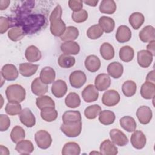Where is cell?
<instances>
[{
    "label": "cell",
    "mask_w": 155,
    "mask_h": 155,
    "mask_svg": "<svg viewBox=\"0 0 155 155\" xmlns=\"http://www.w3.org/2000/svg\"><path fill=\"white\" fill-rule=\"evenodd\" d=\"M116 4L113 0H102L99 5V11L102 13L113 14L116 10Z\"/></svg>",
    "instance_id": "obj_32"
},
{
    "label": "cell",
    "mask_w": 155,
    "mask_h": 155,
    "mask_svg": "<svg viewBox=\"0 0 155 155\" xmlns=\"http://www.w3.org/2000/svg\"><path fill=\"white\" fill-rule=\"evenodd\" d=\"M60 48L63 53L67 55H76L80 51L79 45L74 41L64 42L61 45Z\"/></svg>",
    "instance_id": "obj_21"
},
{
    "label": "cell",
    "mask_w": 155,
    "mask_h": 155,
    "mask_svg": "<svg viewBox=\"0 0 155 155\" xmlns=\"http://www.w3.org/2000/svg\"><path fill=\"white\" fill-rule=\"evenodd\" d=\"M136 116L140 124L146 125L150 122L153 117V113L149 107L142 105L137 108Z\"/></svg>",
    "instance_id": "obj_11"
},
{
    "label": "cell",
    "mask_w": 155,
    "mask_h": 155,
    "mask_svg": "<svg viewBox=\"0 0 155 155\" xmlns=\"http://www.w3.org/2000/svg\"><path fill=\"white\" fill-rule=\"evenodd\" d=\"M79 33V32L78 28L74 26H68L66 28L64 34L60 36V39L64 42L73 41L78 38Z\"/></svg>",
    "instance_id": "obj_30"
},
{
    "label": "cell",
    "mask_w": 155,
    "mask_h": 155,
    "mask_svg": "<svg viewBox=\"0 0 155 155\" xmlns=\"http://www.w3.org/2000/svg\"><path fill=\"white\" fill-rule=\"evenodd\" d=\"M38 68V65L31 63H22L19 64V73L24 77H30L36 73Z\"/></svg>",
    "instance_id": "obj_27"
},
{
    "label": "cell",
    "mask_w": 155,
    "mask_h": 155,
    "mask_svg": "<svg viewBox=\"0 0 155 155\" xmlns=\"http://www.w3.org/2000/svg\"><path fill=\"white\" fill-rule=\"evenodd\" d=\"M115 37L116 40L120 43L128 42L131 38V31L127 25H120L117 29Z\"/></svg>",
    "instance_id": "obj_17"
},
{
    "label": "cell",
    "mask_w": 155,
    "mask_h": 155,
    "mask_svg": "<svg viewBox=\"0 0 155 155\" xmlns=\"http://www.w3.org/2000/svg\"><path fill=\"white\" fill-rule=\"evenodd\" d=\"M81 153V148L78 143L74 142L66 143L62 150V155H79Z\"/></svg>",
    "instance_id": "obj_37"
},
{
    "label": "cell",
    "mask_w": 155,
    "mask_h": 155,
    "mask_svg": "<svg viewBox=\"0 0 155 155\" xmlns=\"http://www.w3.org/2000/svg\"><path fill=\"white\" fill-rule=\"evenodd\" d=\"M15 150L19 154H28L34 151V145L28 140H22L17 143Z\"/></svg>",
    "instance_id": "obj_28"
},
{
    "label": "cell",
    "mask_w": 155,
    "mask_h": 155,
    "mask_svg": "<svg viewBox=\"0 0 155 155\" xmlns=\"http://www.w3.org/2000/svg\"><path fill=\"white\" fill-rule=\"evenodd\" d=\"M35 140L38 147L43 150L48 148L52 143V138L50 134L43 130H39L35 133Z\"/></svg>",
    "instance_id": "obj_5"
},
{
    "label": "cell",
    "mask_w": 155,
    "mask_h": 155,
    "mask_svg": "<svg viewBox=\"0 0 155 155\" xmlns=\"http://www.w3.org/2000/svg\"><path fill=\"white\" fill-rule=\"evenodd\" d=\"M5 94L8 102H21L25 99V88L19 84L8 85L5 90Z\"/></svg>",
    "instance_id": "obj_3"
},
{
    "label": "cell",
    "mask_w": 155,
    "mask_h": 155,
    "mask_svg": "<svg viewBox=\"0 0 155 155\" xmlns=\"http://www.w3.org/2000/svg\"><path fill=\"white\" fill-rule=\"evenodd\" d=\"M109 134L111 141L115 145L123 147L128 144V139L127 136L120 130L117 128L111 129Z\"/></svg>",
    "instance_id": "obj_9"
},
{
    "label": "cell",
    "mask_w": 155,
    "mask_h": 155,
    "mask_svg": "<svg viewBox=\"0 0 155 155\" xmlns=\"http://www.w3.org/2000/svg\"><path fill=\"white\" fill-rule=\"evenodd\" d=\"M100 153L104 155H116L118 153L117 147L109 139L104 140L99 147Z\"/></svg>",
    "instance_id": "obj_20"
},
{
    "label": "cell",
    "mask_w": 155,
    "mask_h": 155,
    "mask_svg": "<svg viewBox=\"0 0 155 155\" xmlns=\"http://www.w3.org/2000/svg\"><path fill=\"white\" fill-rule=\"evenodd\" d=\"M120 125L127 132H133L136 128V122L134 119L129 116L122 117L119 120Z\"/></svg>",
    "instance_id": "obj_31"
},
{
    "label": "cell",
    "mask_w": 155,
    "mask_h": 155,
    "mask_svg": "<svg viewBox=\"0 0 155 155\" xmlns=\"http://www.w3.org/2000/svg\"><path fill=\"white\" fill-rule=\"evenodd\" d=\"M154 44H155V41H152L149 42V44L147 45V50L150 53L152 54V55L154 56L155 55V51H154Z\"/></svg>",
    "instance_id": "obj_53"
},
{
    "label": "cell",
    "mask_w": 155,
    "mask_h": 155,
    "mask_svg": "<svg viewBox=\"0 0 155 155\" xmlns=\"http://www.w3.org/2000/svg\"><path fill=\"white\" fill-rule=\"evenodd\" d=\"M136 84L131 80L126 81L122 86V93L126 97H131L134 96L136 92Z\"/></svg>",
    "instance_id": "obj_41"
},
{
    "label": "cell",
    "mask_w": 155,
    "mask_h": 155,
    "mask_svg": "<svg viewBox=\"0 0 155 155\" xmlns=\"http://www.w3.org/2000/svg\"><path fill=\"white\" fill-rule=\"evenodd\" d=\"M21 122L27 127H33L36 124V118L30 109L25 108L19 114Z\"/></svg>",
    "instance_id": "obj_13"
},
{
    "label": "cell",
    "mask_w": 155,
    "mask_h": 155,
    "mask_svg": "<svg viewBox=\"0 0 155 155\" xmlns=\"http://www.w3.org/2000/svg\"><path fill=\"white\" fill-rule=\"evenodd\" d=\"M99 25L103 31L110 33L113 31L115 27L114 21L110 17L102 16L99 19Z\"/></svg>",
    "instance_id": "obj_29"
},
{
    "label": "cell",
    "mask_w": 155,
    "mask_h": 155,
    "mask_svg": "<svg viewBox=\"0 0 155 155\" xmlns=\"http://www.w3.org/2000/svg\"><path fill=\"white\" fill-rule=\"evenodd\" d=\"M31 89L34 94L41 96L48 91V85L42 82L39 78H36L32 81Z\"/></svg>",
    "instance_id": "obj_18"
},
{
    "label": "cell",
    "mask_w": 155,
    "mask_h": 155,
    "mask_svg": "<svg viewBox=\"0 0 155 155\" xmlns=\"http://www.w3.org/2000/svg\"><path fill=\"white\" fill-rule=\"evenodd\" d=\"M10 1H4L1 0L0 1V10H4L6 9L10 5Z\"/></svg>",
    "instance_id": "obj_55"
},
{
    "label": "cell",
    "mask_w": 155,
    "mask_h": 155,
    "mask_svg": "<svg viewBox=\"0 0 155 155\" xmlns=\"http://www.w3.org/2000/svg\"><path fill=\"white\" fill-rule=\"evenodd\" d=\"M7 35L10 40L17 42L23 38L25 33L20 27H15L9 30Z\"/></svg>",
    "instance_id": "obj_47"
},
{
    "label": "cell",
    "mask_w": 155,
    "mask_h": 155,
    "mask_svg": "<svg viewBox=\"0 0 155 155\" xmlns=\"http://www.w3.org/2000/svg\"><path fill=\"white\" fill-rule=\"evenodd\" d=\"M62 9L60 5H57L51 12L49 20L50 30L51 34L55 36H61L66 30V24L62 20Z\"/></svg>",
    "instance_id": "obj_2"
},
{
    "label": "cell",
    "mask_w": 155,
    "mask_h": 155,
    "mask_svg": "<svg viewBox=\"0 0 155 155\" xmlns=\"http://www.w3.org/2000/svg\"><path fill=\"white\" fill-rule=\"evenodd\" d=\"M115 119L116 116L114 112L108 110L101 111L99 114V121L104 125H109L113 124Z\"/></svg>",
    "instance_id": "obj_33"
},
{
    "label": "cell",
    "mask_w": 155,
    "mask_h": 155,
    "mask_svg": "<svg viewBox=\"0 0 155 155\" xmlns=\"http://www.w3.org/2000/svg\"><path fill=\"white\" fill-rule=\"evenodd\" d=\"M103 30L99 24H95L90 27L87 31V36L91 39H97L103 35Z\"/></svg>",
    "instance_id": "obj_48"
},
{
    "label": "cell",
    "mask_w": 155,
    "mask_h": 155,
    "mask_svg": "<svg viewBox=\"0 0 155 155\" xmlns=\"http://www.w3.org/2000/svg\"><path fill=\"white\" fill-rule=\"evenodd\" d=\"M129 23L134 30H138L143 24L145 17L140 12H134L129 17Z\"/></svg>",
    "instance_id": "obj_36"
},
{
    "label": "cell",
    "mask_w": 155,
    "mask_h": 155,
    "mask_svg": "<svg viewBox=\"0 0 155 155\" xmlns=\"http://www.w3.org/2000/svg\"><path fill=\"white\" fill-rule=\"evenodd\" d=\"M146 81L154 84V70L150 71L146 77Z\"/></svg>",
    "instance_id": "obj_54"
},
{
    "label": "cell",
    "mask_w": 155,
    "mask_h": 155,
    "mask_svg": "<svg viewBox=\"0 0 155 155\" xmlns=\"http://www.w3.org/2000/svg\"><path fill=\"white\" fill-rule=\"evenodd\" d=\"M140 39L143 42H150L155 39V29L151 25H147L143 27L139 34Z\"/></svg>",
    "instance_id": "obj_24"
},
{
    "label": "cell",
    "mask_w": 155,
    "mask_h": 155,
    "mask_svg": "<svg viewBox=\"0 0 155 155\" xmlns=\"http://www.w3.org/2000/svg\"><path fill=\"white\" fill-rule=\"evenodd\" d=\"M82 97L86 102L90 103L97 100L99 97V92L94 85L89 84L82 91Z\"/></svg>",
    "instance_id": "obj_12"
},
{
    "label": "cell",
    "mask_w": 155,
    "mask_h": 155,
    "mask_svg": "<svg viewBox=\"0 0 155 155\" xmlns=\"http://www.w3.org/2000/svg\"><path fill=\"white\" fill-rule=\"evenodd\" d=\"M25 136V132L23 128L19 125L15 126L10 133V139L13 143H17L23 140Z\"/></svg>",
    "instance_id": "obj_43"
},
{
    "label": "cell",
    "mask_w": 155,
    "mask_h": 155,
    "mask_svg": "<svg viewBox=\"0 0 155 155\" xmlns=\"http://www.w3.org/2000/svg\"><path fill=\"white\" fill-rule=\"evenodd\" d=\"M137 63L143 68H147L152 63L153 56L151 53L145 50H142L137 52Z\"/></svg>",
    "instance_id": "obj_16"
},
{
    "label": "cell",
    "mask_w": 155,
    "mask_h": 155,
    "mask_svg": "<svg viewBox=\"0 0 155 155\" xmlns=\"http://www.w3.org/2000/svg\"><path fill=\"white\" fill-rule=\"evenodd\" d=\"M60 129L62 132L67 137H76L78 136L82 131V122H71V123H63Z\"/></svg>",
    "instance_id": "obj_4"
},
{
    "label": "cell",
    "mask_w": 155,
    "mask_h": 155,
    "mask_svg": "<svg viewBox=\"0 0 155 155\" xmlns=\"http://www.w3.org/2000/svg\"><path fill=\"white\" fill-rule=\"evenodd\" d=\"M10 125V120L7 115L0 114V131H7Z\"/></svg>",
    "instance_id": "obj_50"
},
{
    "label": "cell",
    "mask_w": 155,
    "mask_h": 155,
    "mask_svg": "<svg viewBox=\"0 0 155 155\" xmlns=\"http://www.w3.org/2000/svg\"><path fill=\"white\" fill-rule=\"evenodd\" d=\"M141 96L145 99H153L155 94V85L154 83L145 82L143 83L140 90Z\"/></svg>",
    "instance_id": "obj_26"
},
{
    "label": "cell",
    "mask_w": 155,
    "mask_h": 155,
    "mask_svg": "<svg viewBox=\"0 0 155 155\" xmlns=\"http://www.w3.org/2000/svg\"><path fill=\"white\" fill-rule=\"evenodd\" d=\"M41 118L48 122L55 120L58 117V111L54 107H45L41 110Z\"/></svg>",
    "instance_id": "obj_35"
},
{
    "label": "cell",
    "mask_w": 155,
    "mask_h": 155,
    "mask_svg": "<svg viewBox=\"0 0 155 155\" xmlns=\"http://www.w3.org/2000/svg\"><path fill=\"white\" fill-rule=\"evenodd\" d=\"M75 58L70 55L62 54L59 56L58 59L59 65L64 68H69L75 64Z\"/></svg>",
    "instance_id": "obj_42"
},
{
    "label": "cell",
    "mask_w": 155,
    "mask_h": 155,
    "mask_svg": "<svg viewBox=\"0 0 155 155\" xmlns=\"http://www.w3.org/2000/svg\"><path fill=\"white\" fill-rule=\"evenodd\" d=\"M71 18L73 21L76 23H82L87 19L88 13L85 10L82 9L78 12H73L71 14Z\"/></svg>",
    "instance_id": "obj_49"
},
{
    "label": "cell",
    "mask_w": 155,
    "mask_h": 155,
    "mask_svg": "<svg viewBox=\"0 0 155 155\" xmlns=\"http://www.w3.org/2000/svg\"><path fill=\"white\" fill-rule=\"evenodd\" d=\"M120 96L119 93L114 90H109L104 92L102 97V102L107 107L116 105L120 101Z\"/></svg>",
    "instance_id": "obj_6"
},
{
    "label": "cell",
    "mask_w": 155,
    "mask_h": 155,
    "mask_svg": "<svg viewBox=\"0 0 155 155\" xmlns=\"http://www.w3.org/2000/svg\"><path fill=\"white\" fill-rule=\"evenodd\" d=\"M11 27V21L9 18L4 16L0 17V33H5Z\"/></svg>",
    "instance_id": "obj_51"
},
{
    "label": "cell",
    "mask_w": 155,
    "mask_h": 155,
    "mask_svg": "<svg viewBox=\"0 0 155 155\" xmlns=\"http://www.w3.org/2000/svg\"><path fill=\"white\" fill-rule=\"evenodd\" d=\"M70 85L75 88H80L87 81V76L84 72L81 70L73 71L69 76Z\"/></svg>",
    "instance_id": "obj_7"
},
{
    "label": "cell",
    "mask_w": 155,
    "mask_h": 155,
    "mask_svg": "<svg viewBox=\"0 0 155 155\" xmlns=\"http://www.w3.org/2000/svg\"><path fill=\"white\" fill-rule=\"evenodd\" d=\"M18 70L13 64H5L1 68V76L5 80L8 81H15L18 78Z\"/></svg>",
    "instance_id": "obj_10"
},
{
    "label": "cell",
    "mask_w": 155,
    "mask_h": 155,
    "mask_svg": "<svg viewBox=\"0 0 155 155\" xmlns=\"http://www.w3.org/2000/svg\"><path fill=\"white\" fill-rule=\"evenodd\" d=\"M67 91V85L66 82L58 79L54 81L51 86V93L57 98H61L64 96Z\"/></svg>",
    "instance_id": "obj_14"
},
{
    "label": "cell",
    "mask_w": 155,
    "mask_h": 155,
    "mask_svg": "<svg viewBox=\"0 0 155 155\" xmlns=\"http://www.w3.org/2000/svg\"><path fill=\"white\" fill-rule=\"evenodd\" d=\"M62 119L63 123L77 122L82 120L81 113L79 111H66L62 115Z\"/></svg>",
    "instance_id": "obj_38"
},
{
    "label": "cell",
    "mask_w": 155,
    "mask_h": 155,
    "mask_svg": "<svg viewBox=\"0 0 155 155\" xmlns=\"http://www.w3.org/2000/svg\"><path fill=\"white\" fill-rule=\"evenodd\" d=\"M119 55L120 59L122 61L125 62H129L131 61L134 58V50L129 45L124 46L120 48Z\"/></svg>",
    "instance_id": "obj_39"
},
{
    "label": "cell",
    "mask_w": 155,
    "mask_h": 155,
    "mask_svg": "<svg viewBox=\"0 0 155 155\" xmlns=\"http://www.w3.org/2000/svg\"><path fill=\"white\" fill-rule=\"evenodd\" d=\"M0 154H7L8 155V154H10V152L8 151V149L7 147L1 145L0 146Z\"/></svg>",
    "instance_id": "obj_57"
},
{
    "label": "cell",
    "mask_w": 155,
    "mask_h": 155,
    "mask_svg": "<svg viewBox=\"0 0 155 155\" xmlns=\"http://www.w3.org/2000/svg\"><path fill=\"white\" fill-rule=\"evenodd\" d=\"M5 111L8 115H18L22 111V106L18 102H8L5 107Z\"/></svg>",
    "instance_id": "obj_45"
},
{
    "label": "cell",
    "mask_w": 155,
    "mask_h": 155,
    "mask_svg": "<svg viewBox=\"0 0 155 155\" xmlns=\"http://www.w3.org/2000/svg\"><path fill=\"white\" fill-rule=\"evenodd\" d=\"M83 2H84L85 4H87L88 5L90 6V7H96L97 4V3L99 2L98 0H94V1H91V0H89V1H84Z\"/></svg>",
    "instance_id": "obj_56"
},
{
    "label": "cell",
    "mask_w": 155,
    "mask_h": 155,
    "mask_svg": "<svg viewBox=\"0 0 155 155\" xmlns=\"http://www.w3.org/2000/svg\"><path fill=\"white\" fill-rule=\"evenodd\" d=\"M36 105L41 110L45 107H55V103L52 98L46 95H43L37 97L36 99Z\"/></svg>",
    "instance_id": "obj_40"
},
{
    "label": "cell",
    "mask_w": 155,
    "mask_h": 155,
    "mask_svg": "<svg viewBox=\"0 0 155 155\" xmlns=\"http://www.w3.org/2000/svg\"><path fill=\"white\" fill-rule=\"evenodd\" d=\"M15 27H20L25 35H32L40 30L46 24V18L42 14H29L24 13V17L18 18Z\"/></svg>",
    "instance_id": "obj_1"
},
{
    "label": "cell",
    "mask_w": 155,
    "mask_h": 155,
    "mask_svg": "<svg viewBox=\"0 0 155 155\" xmlns=\"http://www.w3.org/2000/svg\"><path fill=\"white\" fill-rule=\"evenodd\" d=\"M65 105L71 108H75L78 107L81 104V99L79 96L74 93L71 92L68 94L65 99Z\"/></svg>",
    "instance_id": "obj_44"
},
{
    "label": "cell",
    "mask_w": 155,
    "mask_h": 155,
    "mask_svg": "<svg viewBox=\"0 0 155 155\" xmlns=\"http://www.w3.org/2000/svg\"><path fill=\"white\" fill-rule=\"evenodd\" d=\"M85 67L90 72L94 73L99 70L101 67V61L96 55H89L85 60Z\"/></svg>",
    "instance_id": "obj_23"
},
{
    "label": "cell",
    "mask_w": 155,
    "mask_h": 155,
    "mask_svg": "<svg viewBox=\"0 0 155 155\" xmlns=\"http://www.w3.org/2000/svg\"><path fill=\"white\" fill-rule=\"evenodd\" d=\"M25 56L28 62H35L41 59L42 54L37 47L31 45L26 48L25 51Z\"/></svg>",
    "instance_id": "obj_22"
},
{
    "label": "cell",
    "mask_w": 155,
    "mask_h": 155,
    "mask_svg": "<svg viewBox=\"0 0 155 155\" xmlns=\"http://www.w3.org/2000/svg\"><path fill=\"white\" fill-rule=\"evenodd\" d=\"M111 85V79L108 74L101 73L98 74L94 80V86L99 91H104L108 89Z\"/></svg>",
    "instance_id": "obj_15"
},
{
    "label": "cell",
    "mask_w": 155,
    "mask_h": 155,
    "mask_svg": "<svg viewBox=\"0 0 155 155\" xmlns=\"http://www.w3.org/2000/svg\"><path fill=\"white\" fill-rule=\"evenodd\" d=\"M68 6L73 12H78L82 9L83 1L81 0H70L68 1Z\"/></svg>",
    "instance_id": "obj_52"
},
{
    "label": "cell",
    "mask_w": 155,
    "mask_h": 155,
    "mask_svg": "<svg viewBox=\"0 0 155 155\" xmlns=\"http://www.w3.org/2000/svg\"><path fill=\"white\" fill-rule=\"evenodd\" d=\"M56 78V73L54 70L51 67H44L41 72L39 78L42 82L48 85L54 82Z\"/></svg>",
    "instance_id": "obj_19"
},
{
    "label": "cell",
    "mask_w": 155,
    "mask_h": 155,
    "mask_svg": "<svg viewBox=\"0 0 155 155\" xmlns=\"http://www.w3.org/2000/svg\"><path fill=\"white\" fill-rule=\"evenodd\" d=\"M131 145L136 149L140 150L145 147L147 143V137L140 130H134L131 136Z\"/></svg>",
    "instance_id": "obj_8"
},
{
    "label": "cell",
    "mask_w": 155,
    "mask_h": 155,
    "mask_svg": "<svg viewBox=\"0 0 155 155\" xmlns=\"http://www.w3.org/2000/svg\"><path fill=\"white\" fill-rule=\"evenodd\" d=\"M102 58L105 60H111L114 56V49L113 45L108 42L103 43L99 49Z\"/></svg>",
    "instance_id": "obj_34"
},
{
    "label": "cell",
    "mask_w": 155,
    "mask_h": 155,
    "mask_svg": "<svg viewBox=\"0 0 155 155\" xmlns=\"http://www.w3.org/2000/svg\"><path fill=\"white\" fill-rule=\"evenodd\" d=\"M101 111V107L97 104L90 105L84 110V115L88 119H94L99 116Z\"/></svg>",
    "instance_id": "obj_46"
},
{
    "label": "cell",
    "mask_w": 155,
    "mask_h": 155,
    "mask_svg": "<svg viewBox=\"0 0 155 155\" xmlns=\"http://www.w3.org/2000/svg\"><path fill=\"white\" fill-rule=\"evenodd\" d=\"M107 72L108 74L114 79L120 78L124 72V67L119 62H113L107 67Z\"/></svg>",
    "instance_id": "obj_25"
}]
</instances>
